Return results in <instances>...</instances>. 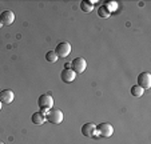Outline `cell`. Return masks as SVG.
I'll return each mask as SVG.
<instances>
[{
	"mask_svg": "<svg viewBox=\"0 0 151 144\" xmlns=\"http://www.w3.org/2000/svg\"><path fill=\"white\" fill-rule=\"evenodd\" d=\"M55 52H56L58 57L64 59V57H67L70 54H71V44H70L68 42L59 43V44L56 45V48H55Z\"/></svg>",
	"mask_w": 151,
	"mask_h": 144,
	"instance_id": "4",
	"label": "cell"
},
{
	"mask_svg": "<svg viewBox=\"0 0 151 144\" xmlns=\"http://www.w3.org/2000/svg\"><path fill=\"white\" fill-rule=\"evenodd\" d=\"M96 133L102 138H110L114 133V127L110 123H100L99 125H96Z\"/></svg>",
	"mask_w": 151,
	"mask_h": 144,
	"instance_id": "3",
	"label": "cell"
},
{
	"mask_svg": "<svg viewBox=\"0 0 151 144\" xmlns=\"http://www.w3.org/2000/svg\"><path fill=\"white\" fill-rule=\"evenodd\" d=\"M82 133L87 138H94V133H96V124L94 123H86L82 127Z\"/></svg>",
	"mask_w": 151,
	"mask_h": 144,
	"instance_id": "9",
	"label": "cell"
},
{
	"mask_svg": "<svg viewBox=\"0 0 151 144\" xmlns=\"http://www.w3.org/2000/svg\"><path fill=\"white\" fill-rule=\"evenodd\" d=\"M1 107H3V103L0 102V111H1Z\"/></svg>",
	"mask_w": 151,
	"mask_h": 144,
	"instance_id": "17",
	"label": "cell"
},
{
	"mask_svg": "<svg viewBox=\"0 0 151 144\" xmlns=\"http://www.w3.org/2000/svg\"><path fill=\"white\" fill-rule=\"evenodd\" d=\"M130 92H131V95L135 96V97H140V96L143 95V92H145V90H143V88H140L138 84H135V85H132V87H131Z\"/></svg>",
	"mask_w": 151,
	"mask_h": 144,
	"instance_id": "13",
	"label": "cell"
},
{
	"mask_svg": "<svg viewBox=\"0 0 151 144\" xmlns=\"http://www.w3.org/2000/svg\"><path fill=\"white\" fill-rule=\"evenodd\" d=\"M60 77H62V80L64 83H71V82L75 80L76 74H75L71 68H70V69H66V68H64V69L62 71V74H60Z\"/></svg>",
	"mask_w": 151,
	"mask_h": 144,
	"instance_id": "10",
	"label": "cell"
},
{
	"mask_svg": "<svg viewBox=\"0 0 151 144\" xmlns=\"http://www.w3.org/2000/svg\"><path fill=\"white\" fill-rule=\"evenodd\" d=\"M15 20V14L12 11H3L0 14V21L3 26H11Z\"/></svg>",
	"mask_w": 151,
	"mask_h": 144,
	"instance_id": "8",
	"label": "cell"
},
{
	"mask_svg": "<svg viewBox=\"0 0 151 144\" xmlns=\"http://www.w3.org/2000/svg\"><path fill=\"white\" fill-rule=\"evenodd\" d=\"M104 7L107 8V11L111 14L112 11H116L118 3H116V1H106V3H104Z\"/></svg>",
	"mask_w": 151,
	"mask_h": 144,
	"instance_id": "16",
	"label": "cell"
},
{
	"mask_svg": "<svg viewBox=\"0 0 151 144\" xmlns=\"http://www.w3.org/2000/svg\"><path fill=\"white\" fill-rule=\"evenodd\" d=\"M86 68H87V62L83 57H75L71 62V69L75 74H82L86 71Z\"/></svg>",
	"mask_w": 151,
	"mask_h": 144,
	"instance_id": "5",
	"label": "cell"
},
{
	"mask_svg": "<svg viewBox=\"0 0 151 144\" xmlns=\"http://www.w3.org/2000/svg\"><path fill=\"white\" fill-rule=\"evenodd\" d=\"M37 104H39L40 110H51L54 107V97H52L50 93H43L39 96L37 99Z\"/></svg>",
	"mask_w": 151,
	"mask_h": 144,
	"instance_id": "2",
	"label": "cell"
},
{
	"mask_svg": "<svg viewBox=\"0 0 151 144\" xmlns=\"http://www.w3.org/2000/svg\"><path fill=\"white\" fill-rule=\"evenodd\" d=\"M0 144H4V143H3V141H0Z\"/></svg>",
	"mask_w": 151,
	"mask_h": 144,
	"instance_id": "19",
	"label": "cell"
},
{
	"mask_svg": "<svg viewBox=\"0 0 151 144\" xmlns=\"http://www.w3.org/2000/svg\"><path fill=\"white\" fill-rule=\"evenodd\" d=\"M138 85L143 90H148L151 87V75L148 72H142L138 76Z\"/></svg>",
	"mask_w": 151,
	"mask_h": 144,
	"instance_id": "6",
	"label": "cell"
},
{
	"mask_svg": "<svg viewBox=\"0 0 151 144\" xmlns=\"http://www.w3.org/2000/svg\"><path fill=\"white\" fill-rule=\"evenodd\" d=\"M1 26H3V24H1V21H0V27H1Z\"/></svg>",
	"mask_w": 151,
	"mask_h": 144,
	"instance_id": "18",
	"label": "cell"
},
{
	"mask_svg": "<svg viewBox=\"0 0 151 144\" xmlns=\"http://www.w3.org/2000/svg\"><path fill=\"white\" fill-rule=\"evenodd\" d=\"M15 99V95H14V91L11 90H3L0 91V102L3 104H11Z\"/></svg>",
	"mask_w": 151,
	"mask_h": 144,
	"instance_id": "7",
	"label": "cell"
},
{
	"mask_svg": "<svg viewBox=\"0 0 151 144\" xmlns=\"http://www.w3.org/2000/svg\"><path fill=\"white\" fill-rule=\"evenodd\" d=\"M80 9L86 14H88L94 9V4H92V1H88V0H83V1H80Z\"/></svg>",
	"mask_w": 151,
	"mask_h": 144,
	"instance_id": "12",
	"label": "cell"
},
{
	"mask_svg": "<svg viewBox=\"0 0 151 144\" xmlns=\"http://www.w3.org/2000/svg\"><path fill=\"white\" fill-rule=\"evenodd\" d=\"M110 12L107 11V8H106L104 6H100L99 8H98V16L103 17V19H107V17H110Z\"/></svg>",
	"mask_w": 151,
	"mask_h": 144,
	"instance_id": "14",
	"label": "cell"
},
{
	"mask_svg": "<svg viewBox=\"0 0 151 144\" xmlns=\"http://www.w3.org/2000/svg\"><path fill=\"white\" fill-rule=\"evenodd\" d=\"M46 120H48L52 124H60L63 122V112L59 110V108H54L47 111L46 113Z\"/></svg>",
	"mask_w": 151,
	"mask_h": 144,
	"instance_id": "1",
	"label": "cell"
},
{
	"mask_svg": "<svg viewBox=\"0 0 151 144\" xmlns=\"http://www.w3.org/2000/svg\"><path fill=\"white\" fill-rule=\"evenodd\" d=\"M46 60H47V62H50V63H55L58 60L56 52H55V51H48L46 54Z\"/></svg>",
	"mask_w": 151,
	"mask_h": 144,
	"instance_id": "15",
	"label": "cell"
},
{
	"mask_svg": "<svg viewBox=\"0 0 151 144\" xmlns=\"http://www.w3.org/2000/svg\"><path fill=\"white\" fill-rule=\"evenodd\" d=\"M31 120H32V123H34V124L42 125V124H44V123H46V115H44V113H42V112H35L34 115L31 116Z\"/></svg>",
	"mask_w": 151,
	"mask_h": 144,
	"instance_id": "11",
	"label": "cell"
}]
</instances>
